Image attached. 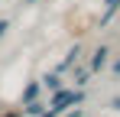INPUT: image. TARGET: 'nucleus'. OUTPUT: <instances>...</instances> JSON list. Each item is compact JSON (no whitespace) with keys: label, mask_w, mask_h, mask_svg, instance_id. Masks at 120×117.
Wrapping results in <instances>:
<instances>
[{"label":"nucleus","mask_w":120,"mask_h":117,"mask_svg":"<svg viewBox=\"0 0 120 117\" xmlns=\"http://www.w3.org/2000/svg\"><path fill=\"white\" fill-rule=\"evenodd\" d=\"M114 68H117V72H120V62H117V65H114Z\"/></svg>","instance_id":"obj_6"},{"label":"nucleus","mask_w":120,"mask_h":117,"mask_svg":"<svg viewBox=\"0 0 120 117\" xmlns=\"http://www.w3.org/2000/svg\"><path fill=\"white\" fill-rule=\"evenodd\" d=\"M3 33H7V20H0V36H3Z\"/></svg>","instance_id":"obj_4"},{"label":"nucleus","mask_w":120,"mask_h":117,"mask_svg":"<svg viewBox=\"0 0 120 117\" xmlns=\"http://www.w3.org/2000/svg\"><path fill=\"white\" fill-rule=\"evenodd\" d=\"M81 101V91H55V98H52V107L45 111L42 117H59L68 104H78Z\"/></svg>","instance_id":"obj_1"},{"label":"nucleus","mask_w":120,"mask_h":117,"mask_svg":"<svg viewBox=\"0 0 120 117\" xmlns=\"http://www.w3.org/2000/svg\"><path fill=\"white\" fill-rule=\"evenodd\" d=\"M104 58H107V52H104V49H98V55H94V68H101V65H104Z\"/></svg>","instance_id":"obj_2"},{"label":"nucleus","mask_w":120,"mask_h":117,"mask_svg":"<svg viewBox=\"0 0 120 117\" xmlns=\"http://www.w3.org/2000/svg\"><path fill=\"white\" fill-rule=\"evenodd\" d=\"M117 7H120V0H107V16H110V13H114ZM107 16H104V20H107Z\"/></svg>","instance_id":"obj_3"},{"label":"nucleus","mask_w":120,"mask_h":117,"mask_svg":"<svg viewBox=\"0 0 120 117\" xmlns=\"http://www.w3.org/2000/svg\"><path fill=\"white\" fill-rule=\"evenodd\" d=\"M114 107H117V111H120V98H117V101H114Z\"/></svg>","instance_id":"obj_5"}]
</instances>
